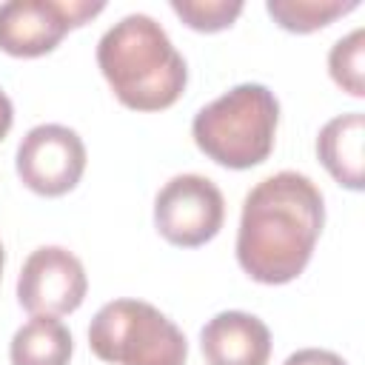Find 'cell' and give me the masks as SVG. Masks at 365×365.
<instances>
[{
	"label": "cell",
	"instance_id": "1",
	"mask_svg": "<svg viewBox=\"0 0 365 365\" xmlns=\"http://www.w3.org/2000/svg\"><path fill=\"white\" fill-rule=\"evenodd\" d=\"M322 225L325 200L319 185L299 171H277L242 200L237 262L254 282L285 285L311 262Z\"/></svg>",
	"mask_w": 365,
	"mask_h": 365
},
{
	"label": "cell",
	"instance_id": "2",
	"mask_svg": "<svg viewBox=\"0 0 365 365\" xmlns=\"http://www.w3.org/2000/svg\"><path fill=\"white\" fill-rule=\"evenodd\" d=\"M97 66L114 97L131 111H163L182 97L188 83L185 57L168 31L143 11H131L103 31Z\"/></svg>",
	"mask_w": 365,
	"mask_h": 365
},
{
	"label": "cell",
	"instance_id": "3",
	"mask_svg": "<svg viewBox=\"0 0 365 365\" xmlns=\"http://www.w3.org/2000/svg\"><path fill=\"white\" fill-rule=\"evenodd\" d=\"M277 125V94L262 83H240L194 114L191 137L211 163L245 171L271 157Z\"/></svg>",
	"mask_w": 365,
	"mask_h": 365
},
{
	"label": "cell",
	"instance_id": "4",
	"mask_svg": "<svg viewBox=\"0 0 365 365\" xmlns=\"http://www.w3.org/2000/svg\"><path fill=\"white\" fill-rule=\"evenodd\" d=\"M88 345L97 359L111 365H185V334L145 299H111L91 325Z\"/></svg>",
	"mask_w": 365,
	"mask_h": 365
},
{
	"label": "cell",
	"instance_id": "5",
	"mask_svg": "<svg viewBox=\"0 0 365 365\" xmlns=\"http://www.w3.org/2000/svg\"><path fill=\"white\" fill-rule=\"evenodd\" d=\"M106 11L103 0H9L0 3V51L43 57L71 31Z\"/></svg>",
	"mask_w": 365,
	"mask_h": 365
},
{
	"label": "cell",
	"instance_id": "6",
	"mask_svg": "<svg viewBox=\"0 0 365 365\" xmlns=\"http://www.w3.org/2000/svg\"><path fill=\"white\" fill-rule=\"evenodd\" d=\"M225 220V197L220 185L202 174H177L154 197V228L177 248H200L211 242Z\"/></svg>",
	"mask_w": 365,
	"mask_h": 365
},
{
	"label": "cell",
	"instance_id": "7",
	"mask_svg": "<svg viewBox=\"0 0 365 365\" xmlns=\"http://www.w3.org/2000/svg\"><path fill=\"white\" fill-rule=\"evenodd\" d=\"M14 168L29 191L40 197H63L83 180L86 143L68 125L40 123L20 140Z\"/></svg>",
	"mask_w": 365,
	"mask_h": 365
},
{
	"label": "cell",
	"instance_id": "8",
	"mask_svg": "<svg viewBox=\"0 0 365 365\" xmlns=\"http://www.w3.org/2000/svg\"><path fill=\"white\" fill-rule=\"evenodd\" d=\"M86 291V268L63 245L34 248L17 277V302L31 317H66L83 305Z\"/></svg>",
	"mask_w": 365,
	"mask_h": 365
},
{
	"label": "cell",
	"instance_id": "9",
	"mask_svg": "<svg viewBox=\"0 0 365 365\" xmlns=\"http://www.w3.org/2000/svg\"><path fill=\"white\" fill-rule=\"evenodd\" d=\"M200 351L208 365H268L271 331L248 311H220L200 331Z\"/></svg>",
	"mask_w": 365,
	"mask_h": 365
},
{
	"label": "cell",
	"instance_id": "10",
	"mask_svg": "<svg viewBox=\"0 0 365 365\" xmlns=\"http://www.w3.org/2000/svg\"><path fill=\"white\" fill-rule=\"evenodd\" d=\"M365 114L348 111L331 117L317 134V157L325 171L348 191H362L365 185Z\"/></svg>",
	"mask_w": 365,
	"mask_h": 365
},
{
	"label": "cell",
	"instance_id": "11",
	"mask_svg": "<svg viewBox=\"0 0 365 365\" xmlns=\"http://www.w3.org/2000/svg\"><path fill=\"white\" fill-rule=\"evenodd\" d=\"M71 354L74 336L57 317H31L9 342L11 365H68Z\"/></svg>",
	"mask_w": 365,
	"mask_h": 365
},
{
	"label": "cell",
	"instance_id": "12",
	"mask_svg": "<svg viewBox=\"0 0 365 365\" xmlns=\"http://www.w3.org/2000/svg\"><path fill=\"white\" fill-rule=\"evenodd\" d=\"M359 0H268L265 11L271 20L291 34H311L331 26L336 17L354 11Z\"/></svg>",
	"mask_w": 365,
	"mask_h": 365
},
{
	"label": "cell",
	"instance_id": "13",
	"mask_svg": "<svg viewBox=\"0 0 365 365\" xmlns=\"http://www.w3.org/2000/svg\"><path fill=\"white\" fill-rule=\"evenodd\" d=\"M328 74L345 94L365 97V29H354L331 46Z\"/></svg>",
	"mask_w": 365,
	"mask_h": 365
},
{
	"label": "cell",
	"instance_id": "14",
	"mask_svg": "<svg viewBox=\"0 0 365 365\" xmlns=\"http://www.w3.org/2000/svg\"><path fill=\"white\" fill-rule=\"evenodd\" d=\"M168 6L188 29L202 34L231 29L242 14V0H171Z\"/></svg>",
	"mask_w": 365,
	"mask_h": 365
},
{
	"label": "cell",
	"instance_id": "15",
	"mask_svg": "<svg viewBox=\"0 0 365 365\" xmlns=\"http://www.w3.org/2000/svg\"><path fill=\"white\" fill-rule=\"evenodd\" d=\"M282 365H348V362L328 348H299Z\"/></svg>",
	"mask_w": 365,
	"mask_h": 365
},
{
	"label": "cell",
	"instance_id": "16",
	"mask_svg": "<svg viewBox=\"0 0 365 365\" xmlns=\"http://www.w3.org/2000/svg\"><path fill=\"white\" fill-rule=\"evenodd\" d=\"M11 123H14V106L9 94L0 88V140H6V134L11 131Z\"/></svg>",
	"mask_w": 365,
	"mask_h": 365
},
{
	"label": "cell",
	"instance_id": "17",
	"mask_svg": "<svg viewBox=\"0 0 365 365\" xmlns=\"http://www.w3.org/2000/svg\"><path fill=\"white\" fill-rule=\"evenodd\" d=\"M3 265H6V248H3V242H0V277H3Z\"/></svg>",
	"mask_w": 365,
	"mask_h": 365
}]
</instances>
